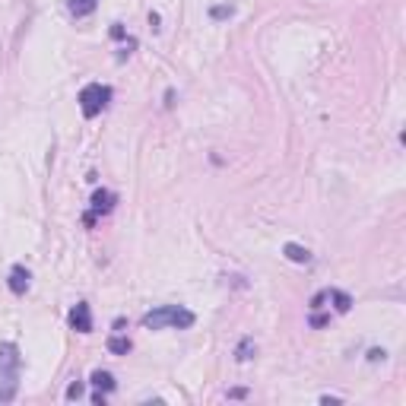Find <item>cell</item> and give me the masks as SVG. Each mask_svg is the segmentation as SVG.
Returning <instances> with one entry per match:
<instances>
[{"label": "cell", "mask_w": 406, "mask_h": 406, "mask_svg": "<svg viewBox=\"0 0 406 406\" xmlns=\"http://www.w3.org/2000/svg\"><path fill=\"white\" fill-rule=\"evenodd\" d=\"M22 356L16 343H0V403H13L20 391Z\"/></svg>", "instance_id": "cell-1"}, {"label": "cell", "mask_w": 406, "mask_h": 406, "mask_svg": "<svg viewBox=\"0 0 406 406\" xmlns=\"http://www.w3.org/2000/svg\"><path fill=\"white\" fill-rule=\"evenodd\" d=\"M143 327H147V330H165V327L187 330V327H194V314L181 305H162V308H153V311L143 314Z\"/></svg>", "instance_id": "cell-2"}, {"label": "cell", "mask_w": 406, "mask_h": 406, "mask_svg": "<svg viewBox=\"0 0 406 406\" xmlns=\"http://www.w3.org/2000/svg\"><path fill=\"white\" fill-rule=\"evenodd\" d=\"M108 102H111V89L102 86V83H89L80 93V111L86 114V118H99L108 108Z\"/></svg>", "instance_id": "cell-3"}, {"label": "cell", "mask_w": 406, "mask_h": 406, "mask_svg": "<svg viewBox=\"0 0 406 406\" xmlns=\"http://www.w3.org/2000/svg\"><path fill=\"white\" fill-rule=\"evenodd\" d=\"M114 210V194L111 191H95L93 194V213H86V226H93L95 222V216H105V213H111Z\"/></svg>", "instance_id": "cell-4"}, {"label": "cell", "mask_w": 406, "mask_h": 406, "mask_svg": "<svg viewBox=\"0 0 406 406\" xmlns=\"http://www.w3.org/2000/svg\"><path fill=\"white\" fill-rule=\"evenodd\" d=\"M70 327H74L76 333H89V330H93V311H89L86 302L74 305V311H70Z\"/></svg>", "instance_id": "cell-5"}, {"label": "cell", "mask_w": 406, "mask_h": 406, "mask_svg": "<svg viewBox=\"0 0 406 406\" xmlns=\"http://www.w3.org/2000/svg\"><path fill=\"white\" fill-rule=\"evenodd\" d=\"M26 289H29V270L22 264H16L13 270H10V292L26 295Z\"/></svg>", "instance_id": "cell-6"}, {"label": "cell", "mask_w": 406, "mask_h": 406, "mask_svg": "<svg viewBox=\"0 0 406 406\" xmlns=\"http://www.w3.org/2000/svg\"><path fill=\"white\" fill-rule=\"evenodd\" d=\"M95 7H99V0H67V10H70L76 20H83V16L95 13Z\"/></svg>", "instance_id": "cell-7"}, {"label": "cell", "mask_w": 406, "mask_h": 406, "mask_svg": "<svg viewBox=\"0 0 406 406\" xmlns=\"http://www.w3.org/2000/svg\"><path fill=\"white\" fill-rule=\"evenodd\" d=\"M283 254H286L292 264H308V260H311V251H308V248H302V245H295V241H289V245L283 248Z\"/></svg>", "instance_id": "cell-8"}, {"label": "cell", "mask_w": 406, "mask_h": 406, "mask_svg": "<svg viewBox=\"0 0 406 406\" xmlns=\"http://www.w3.org/2000/svg\"><path fill=\"white\" fill-rule=\"evenodd\" d=\"M327 299L333 302V308H337L340 314H346L349 308H353V299H349L346 292H340V289H327Z\"/></svg>", "instance_id": "cell-9"}, {"label": "cell", "mask_w": 406, "mask_h": 406, "mask_svg": "<svg viewBox=\"0 0 406 406\" xmlns=\"http://www.w3.org/2000/svg\"><path fill=\"white\" fill-rule=\"evenodd\" d=\"M93 384L99 387L102 393H111L114 391V378L108 372H102V368H99V372H93Z\"/></svg>", "instance_id": "cell-10"}, {"label": "cell", "mask_w": 406, "mask_h": 406, "mask_svg": "<svg viewBox=\"0 0 406 406\" xmlns=\"http://www.w3.org/2000/svg\"><path fill=\"white\" fill-rule=\"evenodd\" d=\"M130 346L133 343L127 340V337H111V340H108V353H114V356H127Z\"/></svg>", "instance_id": "cell-11"}, {"label": "cell", "mask_w": 406, "mask_h": 406, "mask_svg": "<svg viewBox=\"0 0 406 406\" xmlns=\"http://www.w3.org/2000/svg\"><path fill=\"white\" fill-rule=\"evenodd\" d=\"M235 359H238V362L254 359V340H241V343H238V349H235Z\"/></svg>", "instance_id": "cell-12"}, {"label": "cell", "mask_w": 406, "mask_h": 406, "mask_svg": "<svg viewBox=\"0 0 406 406\" xmlns=\"http://www.w3.org/2000/svg\"><path fill=\"white\" fill-rule=\"evenodd\" d=\"M83 397V384L80 381H74V384L67 387V400H80Z\"/></svg>", "instance_id": "cell-13"}, {"label": "cell", "mask_w": 406, "mask_h": 406, "mask_svg": "<svg viewBox=\"0 0 406 406\" xmlns=\"http://www.w3.org/2000/svg\"><path fill=\"white\" fill-rule=\"evenodd\" d=\"M210 16H213V20H226V16H232V7H213Z\"/></svg>", "instance_id": "cell-14"}, {"label": "cell", "mask_w": 406, "mask_h": 406, "mask_svg": "<svg viewBox=\"0 0 406 406\" xmlns=\"http://www.w3.org/2000/svg\"><path fill=\"white\" fill-rule=\"evenodd\" d=\"M229 397H232V400H241V397H248V391H245V387H235V391H229Z\"/></svg>", "instance_id": "cell-15"}, {"label": "cell", "mask_w": 406, "mask_h": 406, "mask_svg": "<svg viewBox=\"0 0 406 406\" xmlns=\"http://www.w3.org/2000/svg\"><path fill=\"white\" fill-rule=\"evenodd\" d=\"M368 359L378 362V359H384V353H381V349H372V353H368Z\"/></svg>", "instance_id": "cell-16"}]
</instances>
